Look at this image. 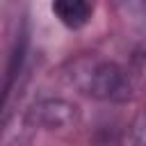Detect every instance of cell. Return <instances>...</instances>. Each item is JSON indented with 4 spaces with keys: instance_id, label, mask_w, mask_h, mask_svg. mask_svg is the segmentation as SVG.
I'll return each instance as SVG.
<instances>
[{
    "instance_id": "obj_1",
    "label": "cell",
    "mask_w": 146,
    "mask_h": 146,
    "mask_svg": "<svg viewBox=\"0 0 146 146\" xmlns=\"http://www.w3.org/2000/svg\"><path fill=\"white\" fill-rule=\"evenodd\" d=\"M71 80L73 84L98 100H112L121 103L132 96V84L128 73L107 59H96V57H82L73 64L71 68Z\"/></svg>"
},
{
    "instance_id": "obj_3",
    "label": "cell",
    "mask_w": 146,
    "mask_h": 146,
    "mask_svg": "<svg viewBox=\"0 0 146 146\" xmlns=\"http://www.w3.org/2000/svg\"><path fill=\"white\" fill-rule=\"evenodd\" d=\"M73 119V112H71V105L62 103V100H46L41 103L36 110H34V116L32 121H41L46 125H64Z\"/></svg>"
},
{
    "instance_id": "obj_2",
    "label": "cell",
    "mask_w": 146,
    "mask_h": 146,
    "mask_svg": "<svg viewBox=\"0 0 146 146\" xmlns=\"http://www.w3.org/2000/svg\"><path fill=\"white\" fill-rule=\"evenodd\" d=\"M91 0H52L55 18L68 30L84 27L91 18Z\"/></svg>"
},
{
    "instance_id": "obj_4",
    "label": "cell",
    "mask_w": 146,
    "mask_h": 146,
    "mask_svg": "<svg viewBox=\"0 0 146 146\" xmlns=\"http://www.w3.org/2000/svg\"><path fill=\"white\" fill-rule=\"evenodd\" d=\"M135 146H146V114H144V116H141V121H139L137 137H135Z\"/></svg>"
}]
</instances>
